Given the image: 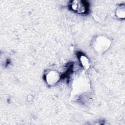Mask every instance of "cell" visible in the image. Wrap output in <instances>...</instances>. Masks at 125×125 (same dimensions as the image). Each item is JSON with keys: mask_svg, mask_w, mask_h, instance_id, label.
<instances>
[{"mask_svg": "<svg viewBox=\"0 0 125 125\" xmlns=\"http://www.w3.org/2000/svg\"><path fill=\"white\" fill-rule=\"evenodd\" d=\"M86 2L80 0H73L70 2V7L74 11L78 13H84L86 11Z\"/></svg>", "mask_w": 125, "mask_h": 125, "instance_id": "cell-2", "label": "cell"}, {"mask_svg": "<svg viewBox=\"0 0 125 125\" xmlns=\"http://www.w3.org/2000/svg\"><path fill=\"white\" fill-rule=\"evenodd\" d=\"M60 79V75L59 73L54 70H51L48 72L45 76V80L46 83L49 85H53L56 84L59 81Z\"/></svg>", "mask_w": 125, "mask_h": 125, "instance_id": "cell-3", "label": "cell"}, {"mask_svg": "<svg viewBox=\"0 0 125 125\" xmlns=\"http://www.w3.org/2000/svg\"><path fill=\"white\" fill-rule=\"evenodd\" d=\"M124 5H123V7L120 6L119 7L116 12V16L120 19H124L125 18V8H124Z\"/></svg>", "mask_w": 125, "mask_h": 125, "instance_id": "cell-5", "label": "cell"}, {"mask_svg": "<svg viewBox=\"0 0 125 125\" xmlns=\"http://www.w3.org/2000/svg\"><path fill=\"white\" fill-rule=\"evenodd\" d=\"M79 59L83 66L85 69H88L90 66V62L88 59L83 55L80 56Z\"/></svg>", "mask_w": 125, "mask_h": 125, "instance_id": "cell-4", "label": "cell"}, {"mask_svg": "<svg viewBox=\"0 0 125 125\" xmlns=\"http://www.w3.org/2000/svg\"><path fill=\"white\" fill-rule=\"evenodd\" d=\"M110 44L111 42L109 38L104 36H100L95 39L93 45L97 51L103 52L108 49Z\"/></svg>", "mask_w": 125, "mask_h": 125, "instance_id": "cell-1", "label": "cell"}]
</instances>
